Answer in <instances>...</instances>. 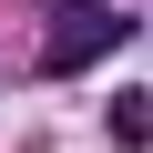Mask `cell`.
Here are the masks:
<instances>
[{
	"label": "cell",
	"mask_w": 153,
	"mask_h": 153,
	"mask_svg": "<svg viewBox=\"0 0 153 153\" xmlns=\"http://www.w3.org/2000/svg\"><path fill=\"white\" fill-rule=\"evenodd\" d=\"M133 31H143V21H123L112 0H61L51 31H41V71H51V82H71V71H92L102 51H123Z\"/></svg>",
	"instance_id": "obj_1"
},
{
	"label": "cell",
	"mask_w": 153,
	"mask_h": 153,
	"mask_svg": "<svg viewBox=\"0 0 153 153\" xmlns=\"http://www.w3.org/2000/svg\"><path fill=\"white\" fill-rule=\"evenodd\" d=\"M112 143H133V153L153 143V92H143V82H133V92L112 102Z\"/></svg>",
	"instance_id": "obj_2"
}]
</instances>
